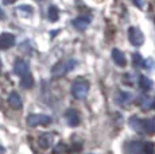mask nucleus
<instances>
[{"instance_id": "obj_15", "label": "nucleus", "mask_w": 155, "mask_h": 154, "mask_svg": "<svg viewBox=\"0 0 155 154\" xmlns=\"http://www.w3.org/2000/svg\"><path fill=\"white\" fill-rule=\"evenodd\" d=\"M47 18L50 22H57L59 18V11L55 5H50L49 7V12H47Z\"/></svg>"}, {"instance_id": "obj_2", "label": "nucleus", "mask_w": 155, "mask_h": 154, "mask_svg": "<svg viewBox=\"0 0 155 154\" xmlns=\"http://www.w3.org/2000/svg\"><path fill=\"white\" fill-rule=\"evenodd\" d=\"M89 92V82L85 79H78L74 80L73 85H71V96L77 100H82L86 97V95Z\"/></svg>"}, {"instance_id": "obj_19", "label": "nucleus", "mask_w": 155, "mask_h": 154, "mask_svg": "<svg viewBox=\"0 0 155 154\" xmlns=\"http://www.w3.org/2000/svg\"><path fill=\"white\" fill-rule=\"evenodd\" d=\"M18 10L27 12V15H28V14H31V12H32V8H31V7H28V5H22V7H19Z\"/></svg>"}, {"instance_id": "obj_18", "label": "nucleus", "mask_w": 155, "mask_h": 154, "mask_svg": "<svg viewBox=\"0 0 155 154\" xmlns=\"http://www.w3.org/2000/svg\"><path fill=\"white\" fill-rule=\"evenodd\" d=\"M142 57L140 54H134V64L136 65V66H142Z\"/></svg>"}, {"instance_id": "obj_20", "label": "nucleus", "mask_w": 155, "mask_h": 154, "mask_svg": "<svg viewBox=\"0 0 155 154\" xmlns=\"http://www.w3.org/2000/svg\"><path fill=\"white\" fill-rule=\"evenodd\" d=\"M65 145H62V143H59L58 146L55 147V150H54V154H59V153H64L65 152Z\"/></svg>"}, {"instance_id": "obj_7", "label": "nucleus", "mask_w": 155, "mask_h": 154, "mask_svg": "<svg viewBox=\"0 0 155 154\" xmlns=\"http://www.w3.org/2000/svg\"><path fill=\"white\" fill-rule=\"evenodd\" d=\"M124 153L126 154H143V145L139 141L128 142L124 146Z\"/></svg>"}, {"instance_id": "obj_1", "label": "nucleus", "mask_w": 155, "mask_h": 154, "mask_svg": "<svg viewBox=\"0 0 155 154\" xmlns=\"http://www.w3.org/2000/svg\"><path fill=\"white\" fill-rule=\"evenodd\" d=\"M130 126L136 131L144 132V134H154L155 132V119H139L136 116H132L130 119Z\"/></svg>"}, {"instance_id": "obj_21", "label": "nucleus", "mask_w": 155, "mask_h": 154, "mask_svg": "<svg viewBox=\"0 0 155 154\" xmlns=\"http://www.w3.org/2000/svg\"><path fill=\"white\" fill-rule=\"evenodd\" d=\"M132 3L136 5L138 8H143V0H132Z\"/></svg>"}, {"instance_id": "obj_5", "label": "nucleus", "mask_w": 155, "mask_h": 154, "mask_svg": "<svg viewBox=\"0 0 155 154\" xmlns=\"http://www.w3.org/2000/svg\"><path fill=\"white\" fill-rule=\"evenodd\" d=\"M128 39L134 46H142L143 42H144V37H143L142 31L138 27L128 28Z\"/></svg>"}, {"instance_id": "obj_25", "label": "nucleus", "mask_w": 155, "mask_h": 154, "mask_svg": "<svg viewBox=\"0 0 155 154\" xmlns=\"http://www.w3.org/2000/svg\"><path fill=\"white\" fill-rule=\"evenodd\" d=\"M0 68H2V64H0Z\"/></svg>"}, {"instance_id": "obj_23", "label": "nucleus", "mask_w": 155, "mask_h": 154, "mask_svg": "<svg viewBox=\"0 0 155 154\" xmlns=\"http://www.w3.org/2000/svg\"><path fill=\"white\" fill-rule=\"evenodd\" d=\"M2 19H4V12H3V10L0 8V20Z\"/></svg>"}, {"instance_id": "obj_11", "label": "nucleus", "mask_w": 155, "mask_h": 154, "mask_svg": "<svg viewBox=\"0 0 155 154\" xmlns=\"http://www.w3.org/2000/svg\"><path fill=\"white\" fill-rule=\"evenodd\" d=\"M112 60H113V62H115L116 65H117V66H120V68L126 66V64H127L126 55H124L123 52H120L119 49H113L112 50Z\"/></svg>"}, {"instance_id": "obj_12", "label": "nucleus", "mask_w": 155, "mask_h": 154, "mask_svg": "<svg viewBox=\"0 0 155 154\" xmlns=\"http://www.w3.org/2000/svg\"><path fill=\"white\" fill-rule=\"evenodd\" d=\"M8 103H10V105L14 109H20L22 108V104H23L22 99H20V96L16 92H11L10 93V96H8Z\"/></svg>"}, {"instance_id": "obj_16", "label": "nucleus", "mask_w": 155, "mask_h": 154, "mask_svg": "<svg viewBox=\"0 0 155 154\" xmlns=\"http://www.w3.org/2000/svg\"><path fill=\"white\" fill-rule=\"evenodd\" d=\"M139 87H140L143 91H150L151 88H153V81H151L150 79H147V77L142 76L140 80H139Z\"/></svg>"}, {"instance_id": "obj_8", "label": "nucleus", "mask_w": 155, "mask_h": 154, "mask_svg": "<svg viewBox=\"0 0 155 154\" xmlns=\"http://www.w3.org/2000/svg\"><path fill=\"white\" fill-rule=\"evenodd\" d=\"M14 72H15V75H18L19 77H23L25 75L30 73L28 64L25 60H16L15 61V65H14Z\"/></svg>"}, {"instance_id": "obj_9", "label": "nucleus", "mask_w": 155, "mask_h": 154, "mask_svg": "<svg viewBox=\"0 0 155 154\" xmlns=\"http://www.w3.org/2000/svg\"><path fill=\"white\" fill-rule=\"evenodd\" d=\"M89 23H91V16H78L73 20V27L78 31H84L88 28Z\"/></svg>"}, {"instance_id": "obj_10", "label": "nucleus", "mask_w": 155, "mask_h": 154, "mask_svg": "<svg viewBox=\"0 0 155 154\" xmlns=\"http://www.w3.org/2000/svg\"><path fill=\"white\" fill-rule=\"evenodd\" d=\"M65 118H66V122L69 126L71 127H76L80 124V115L76 109H71L69 108L66 112H65Z\"/></svg>"}, {"instance_id": "obj_22", "label": "nucleus", "mask_w": 155, "mask_h": 154, "mask_svg": "<svg viewBox=\"0 0 155 154\" xmlns=\"http://www.w3.org/2000/svg\"><path fill=\"white\" fill-rule=\"evenodd\" d=\"M15 2H16V0H3V3H4V4H14Z\"/></svg>"}, {"instance_id": "obj_17", "label": "nucleus", "mask_w": 155, "mask_h": 154, "mask_svg": "<svg viewBox=\"0 0 155 154\" xmlns=\"http://www.w3.org/2000/svg\"><path fill=\"white\" fill-rule=\"evenodd\" d=\"M143 153L144 154H155V146L153 142H147L143 145Z\"/></svg>"}, {"instance_id": "obj_24", "label": "nucleus", "mask_w": 155, "mask_h": 154, "mask_svg": "<svg viewBox=\"0 0 155 154\" xmlns=\"http://www.w3.org/2000/svg\"><path fill=\"white\" fill-rule=\"evenodd\" d=\"M154 108H155V103H154Z\"/></svg>"}, {"instance_id": "obj_6", "label": "nucleus", "mask_w": 155, "mask_h": 154, "mask_svg": "<svg viewBox=\"0 0 155 154\" xmlns=\"http://www.w3.org/2000/svg\"><path fill=\"white\" fill-rule=\"evenodd\" d=\"M15 45V37L10 32L0 34V50H7Z\"/></svg>"}, {"instance_id": "obj_14", "label": "nucleus", "mask_w": 155, "mask_h": 154, "mask_svg": "<svg viewBox=\"0 0 155 154\" xmlns=\"http://www.w3.org/2000/svg\"><path fill=\"white\" fill-rule=\"evenodd\" d=\"M20 85H22L23 88H26V89H30V88H32V85H34V79H32V76L27 73V75H25L23 77H20Z\"/></svg>"}, {"instance_id": "obj_13", "label": "nucleus", "mask_w": 155, "mask_h": 154, "mask_svg": "<svg viewBox=\"0 0 155 154\" xmlns=\"http://www.w3.org/2000/svg\"><path fill=\"white\" fill-rule=\"evenodd\" d=\"M53 143V135L46 132V134H42L39 138H38V145H39L42 149H49Z\"/></svg>"}, {"instance_id": "obj_4", "label": "nucleus", "mask_w": 155, "mask_h": 154, "mask_svg": "<svg viewBox=\"0 0 155 154\" xmlns=\"http://www.w3.org/2000/svg\"><path fill=\"white\" fill-rule=\"evenodd\" d=\"M51 123V118L42 114H31L27 116V126L28 127H37V126H47Z\"/></svg>"}, {"instance_id": "obj_3", "label": "nucleus", "mask_w": 155, "mask_h": 154, "mask_svg": "<svg viewBox=\"0 0 155 154\" xmlns=\"http://www.w3.org/2000/svg\"><path fill=\"white\" fill-rule=\"evenodd\" d=\"M76 66V61L73 58H68V60H64V61H59L53 66L51 69V75L53 77H61V76H65L66 73H69L70 70L74 69Z\"/></svg>"}]
</instances>
